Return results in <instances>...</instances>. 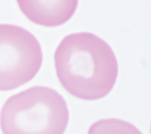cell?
<instances>
[{
    "label": "cell",
    "mask_w": 151,
    "mask_h": 134,
    "mask_svg": "<svg viewBox=\"0 0 151 134\" xmlns=\"http://www.w3.org/2000/svg\"><path fill=\"white\" fill-rule=\"evenodd\" d=\"M68 121L65 99L46 86L31 87L13 95L0 112L3 134H63Z\"/></svg>",
    "instance_id": "7a4b0ae2"
},
{
    "label": "cell",
    "mask_w": 151,
    "mask_h": 134,
    "mask_svg": "<svg viewBox=\"0 0 151 134\" xmlns=\"http://www.w3.org/2000/svg\"><path fill=\"white\" fill-rule=\"evenodd\" d=\"M17 2L29 20L45 27H56L64 24L73 16L78 6V0H18Z\"/></svg>",
    "instance_id": "277c9868"
},
{
    "label": "cell",
    "mask_w": 151,
    "mask_h": 134,
    "mask_svg": "<svg viewBox=\"0 0 151 134\" xmlns=\"http://www.w3.org/2000/svg\"><path fill=\"white\" fill-rule=\"evenodd\" d=\"M54 59L60 84L76 98H104L116 83V55L111 46L94 34L81 32L65 36L55 50Z\"/></svg>",
    "instance_id": "6da1fadb"
},
{
    "label": "cell",
    "mask_w": 151,
    "mask_h": 134,
    "mask_svg": "<svg viewBox=\"0 0 151 134\" xmlns=\"http://www.w3.org/2000/svg\"><path fill=\"white\" fill-rule=\"evenodd\" d=\"M42 60L35 36L20 26L0 24V91L17 89L31 81Z\"/></svg>",
    "instance_id": "3957f363"
},
{
    "label": "cell",
    "mask_w": 151,
    "mask_h": 134,
    "mask_svg": "<svg viewBox=\"0 0 151 134\" xmlns=\"http://www.w3.org/2000/svg\"><path fill=\"white\" fill-rule=\"evenodd\" d=\"M88 134H142L137 127L125 120L105 119L93 123Z\"/></svg>",
    "instance_id": "5b68a950"
}]
</instances>
